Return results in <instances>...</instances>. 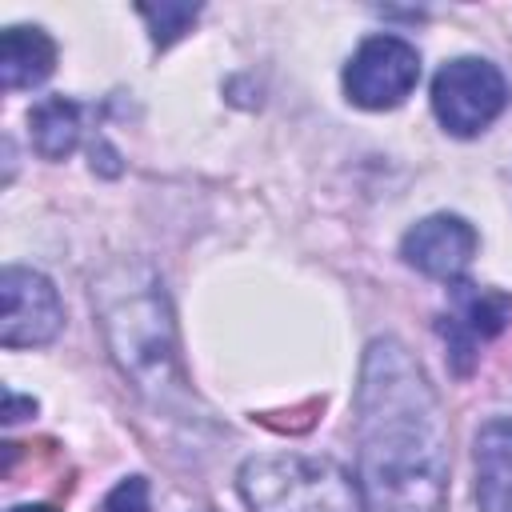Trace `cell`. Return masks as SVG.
Segmentation results:
<instances>
[{
  "instance_id": "6da1fadb",
  "label": "cell",
  "mask_w": 512,
  "mask_h": 512,
  "mask_svg": "<svg viewBox=\"0 0 512 512\" xmlns=\"http://www.w3.org/2000/svg\"><path fill=\"white\" fill-rule=\"evenodd\" d=\"M364 512H440L448 488V428L412 352L372 340L356 384Z\"/></svg>"
},
{
  "instance_id": "7a4b0ae2",
  "label": "cell",
  "mask_w": 512,
  "mask_h": 512,
  "mask_svg": "<svg viewBox=\"0 0 512 512\" xmlns=\"http://www.w3.org/2000/svg\"><path fill=\"white\" fill-rule=\"evenodd\" d=\"M92 296L120 372L140 392H160L172 380L176 332L156 272L144 264H116L96 280Z\"/></svg>"
},
{
  "instance_id": "3957f363",
  "label": "cell",
  "mask_w": 512,
  "mask_h": 512,
  "mask_svg": "<svg viewBox=\"0 0 512 512\" xmlns=\"http://www.w3.org/2000/svg\"><path fill=\"white\" fill-rule=\"evenodd\" d=\"M236 488L252 512H364L360 484L328 456H252L244 460Z\"/></svg>"
},
{
  "instance_id": "277c9868",
  "label": "cell",
  "mask_w": 512,
  "mask_h": 512,
  "mask_svg": "<svg viewBox=\"0 0 512 512\" xmlns=\"http://www.w3.org/2000/svg\"><path fill=\"white\" fill-rule=\"evenodd\" d=\"M508 104L504 72L492 60L460 56L448 60L432 80V112L452 136H480Z\"/></svg>"
},
{
  "instance_id": "5b68a950",
  "label": "cell",
  "mask_w": 512,
  "mask_h": 512,
  "mask_svg": "<svg viewBox=\"0 0 512 512\" xmlns=\"http://www.w3.org/2000/svg\"><path fill=\"white\" fill-rule=\"evenodd\" d=\"M416 80H420V52L400 36H368L344 68L348 100L368 112L404 104Z\"/></svg>"
},
{
  "instance_id": "8992f818",
  "label": "cell",
  "mask_w": 512,
  "mask_h": 512,
  "mask_svg": "<svg viewBox=\"0 0 512 512\" xmlns=\"http://www.w3.org/2000/svg\"><path fill=\"white\" fill-rule=\"evenodd\" d=\"M0 300H4V308H0V344L4 348H36V344L56 340V332L64 324V308L44 272L8 264L0 276Z\"/></svg>"
},
{
  "instance_id": "52a82bcc",
  "label": "cell",
  "mask_w": 512,
  "mask_h": 512,
  "mask_svg": "<svg viewBox=\"0 0 512 512\" xmlns=\"http://www.w3.org/2000/svg\"><path fill=\"white\" fill-rule=\"evenodd\" d=\"M512 320V300L504 292H492V288H476V284H464L456 280L452 284V304L448 312L440 316V336L448 340V356H452V368L464 376L476 360V348L492 336H500Z\"/></svg>"
},
{
  "instance_id": "ba28073f",
  "label": "cell",
  "mask_w": 512,
  "mask_h": 512,
  "mask_svg": "<svg viewBox=\"0 0 512 512\" xmlns=\"http://www.w3.org/2000/svg\"><path fill=\"white\" fill-rule=\"evenodd\" d=\"M476 228L464 220V216H452V212H436V216H424L420 224H412L400 240V256L408 268L432 276V280H460L464 268L472 264L476 256Z\"/></svg>"
},
{
  "instance_id": "9c48e42d",
  "label": "cell",
  "mask_w": 512,
  "mask_h": 512,
  "mask_svg": "<svg viewBox=\"0 0 512 512\" xmlns=\"http://www.w3.org/2000/svg\"><path fill=\"white\" fill-rule=\"evenodd\" d=\"M476 512H512V420H488L476 432Z\"/></svg>"
},
{
  "instance_id": "30bf717a",
  "label": "cell",
  "mask_w": 512,
  "mask_h": 512,
  "mask_svg": "<svg viewBox=\"0 0 512 512\" xmlns=\"http://www.w3.org/2000/svg\"><path fill=\"white\" fill-rule=\"evenodd\" d=\"M52 68H56V44L44 28L12 24L0 36V76H4L8 92L44 84L52 76Z\"/></svg>"
},
{
  "instance_id": "8fae6325",
  "label": "cell",
  "mask_w": 512,
  "mask_h": 512,
  "mask_svg": "<svg viewBox=\"0 0 512 512\" xmlns=\"http://www.w3.org/2000/svg\"><path fill=\"white\" fill-rule=\"evenodd\" d=\"M32 148L44 160H64L80 144V104L68 96H48L28 112Z\"/></svg>"
},
{
  "instance_id": "7c38bea8",
  "label": "cell",
  "mask_w": 512,
  "mask_h": 512,
  "mask_svg": "<svg viewBox=\"0 0 512 512\" xmlns=\"http://www.w3.org/2000/svg\"><path fill=\"white\" fill-rule=\"evenodd\" d=\"M136 12L148 20L152 44L156 48H168V44H176L192 28V20L200 16V4H140Z\"/></svg>"
},
{
  "instance_id": "4fadbf2b",
  "label": "cell",
  "mask_w": 512,
  "mask_h": 512,
  "mask_svg": "<svg viewBox=\"0 0 512 512\" xmlns=\"http://www.w3.org/2000/svg\"><path fill=\"white\" fill-rule=\"evenodd\" d=\"M100 512H148V480L144 476H124L100 500Z\"/></svg>"
},
{
  "instance_id": "5bb4252c",
  "label": "cell",
  "mask_w": 512,
  "mask_h": 512,
  "mask_svg": "<svg viewBox=\"0 0 512 512\" xmlns=\"http://www.w3.org/2000/svg\"><path fill=\"white\" fill-rule=\"evenodd\" d=\"M4 400H8V408H4V424H16L24 408H28V412H36V400H20L16 392H4Z\"/></svg>"
},
{
  "instance_id": "9a60e30c",
  "label": "cell",
  "mask_w": 512,
  "mask_h": 512,
  "mask_svg": "<svg viewBox=\"0 0 512 512\" xmlns=\"http://www.w3.org/2000/svg\"><path fill=\"white\" fill-rule=\"evenodd\" d=\"M8 512H56V508H48V504H16Z\"/></svg>"
}]
</instances>
